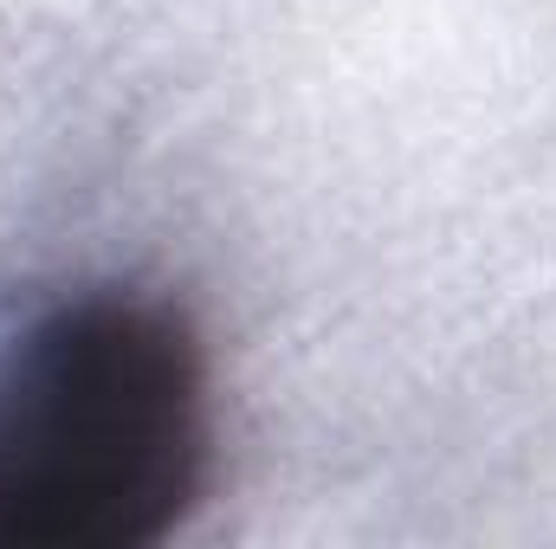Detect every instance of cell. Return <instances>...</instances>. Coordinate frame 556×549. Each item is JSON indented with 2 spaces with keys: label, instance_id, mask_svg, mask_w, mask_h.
Returning a JSON list of instances; mask_svg holds the SVG:
<instances>
[{
  "label": "cell",
  "instance_id": "1",
  "mask_svg": "<svg viewBox=\"0 0 556 549\" xmlns=\"http://www.w3.org/2000/svg\"><path fill=\"white\" fill-rule=\"evenodd\" d=\"M207 485V369L142 297H78L0 349V549H149Z\"/></svg>",
  "mask_w": 556,
  "mask_h": 549
}]
</instances>
